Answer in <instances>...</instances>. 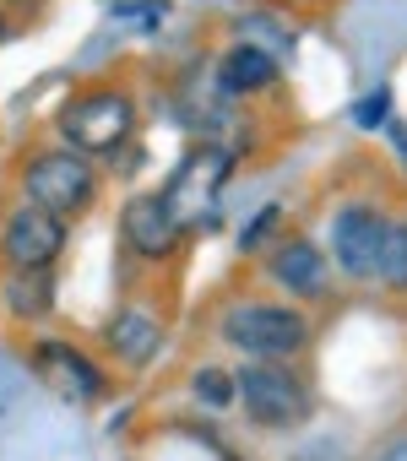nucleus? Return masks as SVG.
<instances>
[{
    "label": "nucleus",
    "instance_id": "obj_17",
    "mask_svg": "<svg viewBox=\"0 0 407 461\" xmlns=\"http://www.w3.org/2000/svg\"><path fill=\"white\" fill-rule=\"evenodd\" d=\"M385 120H391V93L375 87V93L358 104V125H385Z\"/></svg>",
    "mask_w": 407,
    "mask_h": 461
},
{
    "label": "nucleus",
    "instance_id": "obj_9",
    "mask_svg": "<svg viewBox=\"0 0 407 461\" xmlns=\"http://www.w3.org/2000/svg\"><path fill=\"white\" fill-rule=\"evenodd\" d=\"M120 234H125V245H131L141 261H163V256L179 250L185 228H179V217L168 212L163 190H141V195H131L125 212H120Z\"/></svg>",
    "mask_w": 407,
    "mask_h": 461
},
{
    "label": "nucleus",
    "instance_id": "obj_18",
    "mask_svg": "<svg viewBox=\"0 0 407 461\" xmlns=\"http://www.w3.org/2000/svg\"><path fill=\"white\" fill-rule=\"evenodd\" d=\"M375 461H407V434H391V439L375 450Z\"/></svg>",
    "mask_w": 407,
    "mask_h": 461
},
{
    "label": "nucleus",
    "instance_id": "obj_21",
    "mask_svg": "<svg viewBox=\"0 0 407 461\" xmlns=\"http://www.w3.org/2000/svg\"><path fill=\"white\" fill-rule=\"evenodd\" d=\"M402 222H407V217H402Z\"/></svg>",
    "mask_w": 407,
    "mask_h": 461
},
{
    "label": "nucleus",
    "instance_id": "obj_20",
    "mask_svg": "<svg viewBox=\"0 0 407 461\" xmlns=\"http://www.w3.org/2000/svg\"><path fill=\"white\" fill-rule=\"evenodd\" d=\"M0 39H6V12H0Z\"/></svg>",
    "mask_w": 407,
    "mask_h": 461
},
{
    "label": "nucleus",
    "instance_id": "obj_12",
    "mask_svg": "<svg viewBox=\"0 0 407 461\" xmlns=\"http://www.w3.org/2000/svg\"><path fill=\"white\" fill-rule=\"evenodd\" d=\"M218 82H223L229 93H240V98H256V93H272V87L283 82V71H277V55H272V50L240 39V44L223 50V60H218Z\"/></svg>",
    "mask_w": 407,
    "mask_h": 461
},
{
    "label": "nucleus",
    "instance_id": "obj_14",
    "mask_svg": "<svg viewBox=\"0 0 407 461\" xmlns=\"http://www.w3.org/2000/svg\"><path fill=\"white\" fill-rule=\"evenodd\" d=\"M375 283H380L385 294H407V222H402V217H385V240H380Z\"/></svg>",
    "mask_w": 407,
    "mask_h": 461
},
{
    "label": "nucleus",
    "instance_id": "obj_6",
    "mask_svg": "<svg viewBox=\"0 0 407 461\" xmlns=\"http://www.w3.org/2000/svg\"><path fill=\"white\" fill-rule=\"evenodd\" d=\"M229 168H234V163H229V152H223V147H195V152H185V158H179L174 179L163 185V201H168V212L179 217L185 234L201 222V212H213V206H218Z\"/></svg>",
    "mask_w": 407,
    "mask_h": 461
},
{
    "label": "nucleus",
    "instance_id": "obj_4",
    "mask_svg": "<svg viewBox=\"0 0 407 461\" xmlns=\"http://www.w3.org/2000/svg\"><path fill=\"white\" fill-rule=\"evenodd\" d=\"M23 201H33V206L55 212L60 222H71V217H82V212L98 201V174H93V163H87L82 152H71V147H44V152H33V163L23 168Z\"/></svg>",
    "mask_w": 407,
    "mask_h": 461
},
{
    "label": "nucleus",
    "instance_id": "obj_7",
    "mask_svg": "<svg viewBox=\"0 0 407 461\" xmlns=\"http://www.w3.org/2000/svg\"><path fill=\"white\" fill-rule=\"evenodd\" d=\"M28 364H33V375H39L60 402H71V407H87V402H98V396L109 391L104 364H98L93 353H82L77 342H55V337H44V342L28 348Z\"/></svg>",
    "mask_w": 407,
    "mask_h": 461
},
{
    "label": "nucleus",
    "instance_id": "obj_3",
    "mask_svg": "<svg viewBox=\"0 0 407 461\" xmlns=\"http://www.w3.org/2000/svg\"><path fill=\"white\" fill-rule=\"evenodd\" d=\"M234 402L256 429H299L315 412V391L304 385V375L294 364H267V358H245L234 369Z\"/></svg>",
    "mask_w": 407,
    "mask_h": 461
},
{
    "label": "nucleus",
    "instance_id": "obj_2",
    "mask_svg": "<svg viewBox=\"0 0 407 461\" xmlns=\"http://www.w3.org/2000/svg\"><path fill=\"white\" fill-rule=\"evenodd\" d=\"M218 337L229 348H240L245 358H267V364H288L310 348V315L294 304H267V299H245L229 304L218 321Z\"/></svg>",
    "mask_w": 407,
    "mask_h": 461
},
{
    "label": "nucleus",
    "instance_id": "obj_8",
    "mask_svg": "<svg viewBox=\"0 0 407 461\" xmlns=\"http://www.w3.org/2000/svg\"><path fill=\"white\" fill-rule=\"evenodd\" d=\"M380 240H385V212L369 201H348L331 217V261L353 283H375L380 267Z\"/></svg>",
    "mask_w": 407,
    "mask_h": 461
},
{
    "label": "nucleus",
    "instance_id": "obj_10",
    "mask_svg": "<svg viewBox=\"0 0 407 461\" xmlns=\"http://www.w3.org/2000/svg\"><path fill=\"white\" fill-rule=\"evenodd\" d=\"M267 277L277 288H288L294 299H326L331 294V267H326V250L304 234H288V240H272V256H267Z\"/></svg>",
    "mask_w": 407,
    "mask_h": 461
},
{
    "label": "nucleus",
    "instance_id": "obj_16",
    "mask_svg": "<svg viewBox=\"0 0 407 461\" xmlns=\"http://www.w3.org/2000/svg\"><path fill=\"white\" fill-rule=\"evenodd\" d=\"M277 222H283V206H277V201H272V206H261V212H256V217L240 228V250H245V256L267 250V245H272V228H277Z\"/></svg>",
    "mask_w": 407,
    "mask_h": 461
},
{
    "label": "nucleus",
    "instance_id": "obj_19",
    "mask_svg": "<svg viewBox=\"0 0 407 461\" xmlns=\"http://www.w3.org/2000/svg\"><path fill=\"white\" fill-rule=\"evenodd\" d=\"M288 6H321V0H288Z\"/></svg>",
    "mask_w": 407,
    "mask_h": 461
},
{
    "label": "nucleus",
    "instance_id": "obj_5",
    "mask_svg": "<svg viewBox=\"0 0 407 461\" xmlns=\"http://www.w3.org/2000/svg\"><path fill=\"white\" fill-rule=\"evenodd\" d=\"M0 256L12 272H50L66 256V222L33 201H17L0 228Z\"/></svg>",
    "mask_w": 407,
    "mask_h": 461
},
{
    "label": "nucleus",
    "instance_id": "obj_11",
    "mask_svg": "<svg viewBox=\"0 0 407 461\" xmlns=\"http://www.w3.org/2000/svg\"><path fill=\"white\" fill-rule=\"evenodd\" d=\"M104 342H109V353H114L125 369H147V364L158 358V348H163V321H158L152 310H141V304H125V310H114Z\"/></svg>",
    "mask_w": 407,
    "mask_h": 461
},
{
    "label": "nucleus",
    "instance_id": "obj_1",
    "mask_svg": "<svg viewBox=\"0 0 407 461\" xmlns=\"http://www.w3.org/2000/svg\"><path fill=\"white\" fill-rule=\"evenodd\" d=\"M60 147L82 152V158H114L131 136H136V98L114 82L82 87L60 104Z\"/></svg>",
    "mask_w": 407,
    "mask_h": 461
},
{
    "label": "nucleus",
    "instance_id": "obj_13",
    "mask_svg": "<svg viewBox=\"0 0 407 461\" xmlns=\"http://www.w3.org/2000/svg\"><path fill=\"white\" fill-rule=\"evenodd\" d=\"M55 310V277L50 272H12L6 277V315L12 321H44Z\"/></svg>",
    "mask_w": 407,
    "mask_h": 461
},
{
    "label": "nucleus",
    "instance_id": "obj_15",
    "mask_svg": "<svg viewBox=\"0 0 407 461\" xmlns=\"http://www.w3.org/2000/svg\"><path fill=\"white\" fill-rule=\"evenodd\" d=\"M190 391H195V402H207V407H229L234 402V375L218 369V364H207V369H195Z\"/></svg>",
    "mask_w": 407,
    "mask_h": 461
}]
</instances>
